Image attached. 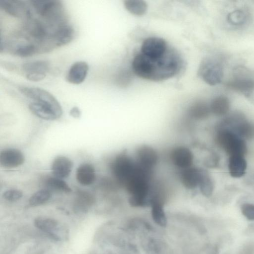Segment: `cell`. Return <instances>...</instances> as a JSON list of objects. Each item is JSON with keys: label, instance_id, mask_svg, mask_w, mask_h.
I'll list each match as a JSON object with an SVG mask.
<instances>
[{"label": "cell", "instance_id": "cell-20", "mask_svg": "<svg viewBox=\"0 0 254 254\" xmlns=\"http://www.w3.org/2000/svg\"><path fill=\"white\" fill-rule=\"evenodd\" d=\"M30 111L36 116L47 121L59 118L55 111L49 106L33 101L29 104Z\"/></svg>", "mask_w": 254, "mask_h": 254}, {"label": "cell", "instance_id": "cell-15", "mask_svg": "<svg viewBox=\"0 0 254 254\" xmlns=\"http://www.w3.org/2000/svg\"><path fill=\"white\" fill-rule=\"evenodd\" d=\"M24 156L21 151L15 148H7L0 153V164L5 168H13L21 165Z\"/></svg>", "mask_w": 254, "mask_h": 254}, {"label": "cell", "instance_id": "cell-12", "mask_svg": "<svg viewBox=\"0 0 254 254\" xmlns=\"http://www.w3.org/2000/svg\"><path fill=\"white\" fill-rule=\"evenodd\" d=\"M0 7L11 16L25 20L31 18L29 7L24 1L0 0Z\"/></svg>", "mask_w": 254, "mask_h": 254}, {"label": "cell", "instance_id": "cell-18", "mask_svg": "<svg viewBox=\"0 0 254 254\" xmlns=\"http://www.w3.org/2000/svg\"><path fill=\"white\" fill-rule=\"evenodd\" d=\"M89 69L87 63L78 61L74 63L69 68L66 76L67 82L73 84H79L84 81Z\"/></svg>", "mask_w": 254, "mask_h": 254}, {"label": "cell", "instance_id": "cell-34", "mask_svg": "<svg viewBox=\"0 0 254 254\" xmlns=\"http://www.w3.org/2000/svg\"><path fill=\"white\" fill-rule=\"evenodd\" d=\"M23 195L22 191L17 189H10L3 193V197L9 201H15L20 199Z\"/></svg>", "mask_w": 254, "mask_h": 254}, {"label": "cell", "instance_id": "cell-36", "mask_svg": "<svg viewBox=\"0 0 254 254\" xmlns=\"http://www.w3.org/2000/svg\"><path fill=\"white\" fill-rule=\"evenodd\" d=\"M218 161L219 159L217 155L215 154H211L206 158V160L204 161V164L205 165L208 167L213 168L217 165Z\"/></svg>", "mask_w": 254, "mask_h": 254}, {"label": "cell", "instance_id": "cell-32", "mask_svg": "<svg viewBox=\"0 0 254 254\" xmlns=\"http://www.w3.org/2000/svg\"><path fill=\"white\" fill-rule=\"evenodd\" d=\"M75 206L80 209H85L93 202V196L87 192L79 190L77 192Z\"/></svg>", "mask_w": 254, "mask_h": 254}, {"label": "cell", "instance_id": "cell-28", "mask_svg": "<svg viewBox=\"0 0 254 254\" xmlns=\"http://www.w3.org/2000/svg\"><path fill=\"white\" fill-rule=\"evenodd\" d=\"M126 9L136 16L143 15L147 9V4L143 0H127L124 2Z\"/></svg>", "mask_w": 254, "mask_h": 254}, {"label": "cell", "instance_id": "cell-21", "mask_svg": "<svg viewBox=\"0 0 254 254\" xmlns=\"http://www.w3.org/2000/svg\"><path fill=\"white\" fill-rule=\"evenodd\" d=\"M247 164L244 156L232 155L229 159L228 169L230 175L234 178H240L246 173Z\"/></svg>", "mask_w": 254, "mask_h": 254}, {"label": "cell", "instance_id": "cell-11", "mask_svg": "<svg viewBox=\"0 0 254 254\" xmlns=\"http://www.w3.org/2000/svg\"><path fill=\"white\" fill-rule=\"evenodd\" d=\"M135 159L141 167L153 171L158 163L159 156L156 150L153 147L144 145L137 149Z\"/></svg>", "mask_w": 254, "mask_h": 254}, {"label": "cell", "instance_id": "cell-23", "mask_svg": "<svg viewBox=\"0 0 254 254\" xmlns=\"http://www.w3.org/2000/svg\"><path fill=\"white\" fill-rule=\"evenodd\" d=\"M238 117L235 120V124L233 127L234 130H232L236 133L241 137L247 139L253 138L254 137V125L247 121L243 120V118L240 121H235Z\"/></svg>", "mask_w": 254, "mask_h": 254}, {"label": "cell", "instance_id": "cell-30", "mask_svg": "<svg viewBox=\"0 0 254 254\" xmlns=\"http://www.w3.org/2000/svg\"><path fill=\"white\" fill-rule=\"evenodd\" d=\"M50 190L48 189L40 190L33 193L29 199V203L31 206H37L47 202L51 197Z\"/></svg>", "mask_w": 254, "mask_h": 254}, {"label": "cell", "instance_id": "cell-27", "mask_svg": "<svg viewBox=\"0 0 254 254\" xmlns=\"http://www.w3.org/2000/svg\"><path fill=\"white\" fill-rule=\"evenodd\" d=\"M46 189L51 190L59 191L65 193H70L71 189L63 179L56 177H48L45 180Z\"/></svg>", "mask_w": 254, "mask_h": 254}, {"label": "cell", "instance_id": "cell-16", "mask_svg": "<svg viewBox=\"0 0 254 254\" xmlns=\"http://www.w3.org/2000/svg\"><path fill=\"white\" fill-rule=\"evenodd\" d=\"M73 167V163L69 158L58 156L53 160L51 170L54 177L63 179L69 176Z\"/></svg>", "mask_w": 254, "mask_h": 254}, {"label": "cell", "instance_id": "cell-14", "mask_svg": "<svg viewBox=\"0 0 254 254\" xmlns=\"http://www.w3.org/2000/svg\"><path fill=\"white\" fill-rule=\"evenodd\" d=\"M74 36L72 27L66 23L60 25L52 32L50 40L54 46L61 47L70 43Z\"/></svg>", "mask_w": 254, "mask_h": 254}, {"label": "cell", "instance_id": "cell-24", "mask_svg": "<svg viewBox=\"0 0 254 254\" xmlns=\"http://www.w3.org/2000/svg\"><path fill=\"white\" fill-rule=\"evenodd\" d=\"M211 112L210 106L203 102H197L193 104L189 109V116L195 120L206 119Z\"/></svg>", "mask_w": 254, "mask_h": 254}, {"label": "cell", "instance_id": "cell-31", "mask_svg": "<svg viewBox=\"0 0 254 254\" xmlns=\"http://www.w3.org/2000/svg\"><path fill=\"white\" fill-rule=\"evenodd\" d=\"M13 55L21 58L32 56L36 53H39L37 45L34 44H25L15 48L12 52Z\"/></svg>", "mask_w": 254, "mask_h": 254}, {"label": "cell", "instance_id": "cell-7", "mask_svg": "<svg viewBox=\"0 0 254 254\" xmlns=\"http://www.w3.org/2000/svg\"><path fill=\"white\" fill-rule=\"evenodd\" d=\"M169 48L166 41L163 39L150 37L143 42L140 53L150 59H157L164 56Z\"/></svg>", "mask_w": 254, "mask_h": 254}, {"label": "cell", "instance_id": "cell-8", "mask_svg": "<svg viewBox=\"0 0 254 254\" xmlns=\"http://www.w3.org/2000/svg\"><path fill=\"white\" fill-rule=\"evenodd\" d=\"M23 29L28 36L35 40L37 46L48 40L51 34L45 24L31 17L26 19Z\"/></svg>", "mask_w": 254, "mask_h": 254}, {"label": "cell", "instance_id": "cell-26", "mask_svg": "<svg viewBox=\"0 0 254 254\" xmlns=\"http://www.w3.org/2000/svg\"><path fill=\"white\" fill-rule=\"evenodd\" d=\"M211 112L217 116L226 114L230 109L229 99L224 96H219L215 98L210 105Z\"/></svg>", "mask_w": 254, "mask_h": 254}, {"label": "cell", "instance_id": "cell-10", "mask_svg": "<svg viewBox=\"0 0 254 254\" xmlns=\"http://www.w3.org/2000/svg\"><path fill=\"white\" fill-rule=\"evenodd\" d=\"M34 225L36 228L48 234L55 240L60 241L63 239V235H65L63 232L65 230L56 220L46 217H38L34 220Z\"/></svg>", "mask_w": 254, "mask_h": 254}, {"label": "cell", "instance_id": "cell-2", "mask_svg": "<svg viewBox=\"0 0 254 254\" xmlns=\"http://www.w3.org/2000/svg\"><path fill=\"white\" fill-rule=\"evenodd\" d=\"M30 2L37 14L49 27H58L65 23L63 5L61 1L34 0Z\"/></svg>", "mask_w": 254, "mask_h": 254}, {"label": "cell", "instance_id": "cell-3", "mask_svg": "<svg viewBox=\"0 0 254 254\" xmlns=\"http://www.w3.org/2000/svg\"><path fill=\"white\" fill-rule=\"evenodd\" d=\"M138 166L135 159L122 153L114 159L111 164V170L116 183L124 187L134 175Z\"/></svg>", "mask_w": 254, "mask_h": 254}, {"label": "cell", "instance_id": "cell-29", "mask_svg": "<svg viewBox=\"0 0 254 254\" xmlns=\"http://www.w3.org/2000/svg\"><path fill=\"white\" fill-rule=\"evenodd\" d=\"M201 193L206 197L211 196L213 190V183L208 173L201 170L198 186Z\"/></svg>", "mask_w": 254, "mask_h": 254}, {"label": "cell", "instance_id": "cell-4", "mask_svg": "<svg viewBox=\"0 0 254 254\" xmlns=\"http://www.w3.org/2000/svg\"><path fill=\"white\" fill-rule=\"evenodd\" d=\"M216 141L218 146L230 156L236 155L244 156L247 153L245 140L228 128L220 129L217 133Z\"/></svg>", "mask_w": 254, "mask_h": 254}, {"label": "cell", "instance_id": "cell-22", "mask_svg": "<svg viewBox=\"0 0 254 254\" xmlns=\"http://www.w3.org/2000/svg\"><path fill=\"white\" fill-rule=\"evenodd\" d=\"M150 206L153 221L159 226L165 227L167 224V219L164 208V202L157 199L154 200Z\"/></svg>", "mask_w": 254, "mask_h": 254}, {"label": "cell", "instance_id": "cell-6", "mask_svg": "<svg viewBox=\"0 0 254 254\" xmlns=\"http://www.w3.org/2000/svg\"><path fill=\"white\" fill-rule=\"evenodd\" d=\"M198 72L202 79L211 85L219 83L223 77L221 65L211 59H206L202 62Z\"/></svg>", "mask_w": 254, "mask_h": 254}, {"label": "cell", "instance_id": "cell-33", "mask_svg": "<svg viewBox=\"0 0 254 254\" xmlns=\"http://www.w3.org/2000/svg\"><path fill=\"white\" fill-rule=\"evenodd\" d=\"M247 15L242 10H236L230 12L227 16L228 22L234 25L243 24L246 20Z\"/></svg>", "mask_w": 254, "mask_h": 254}, {"label": "cell", "instance_id": "cell-1", "mask_svg": "<svg viewBox=\"0 0 254 254\" xmlns=\"http://www.w3.org/2000/svg\"><path fill=\"white\" fill-rule=\"evenodd\" d=\"M179 54L169 48L166 54L157 59L149 58L141 53L136 55L132 62V68L138 76L155 81L170 78L177 74L183 66Z\"/></svg>", "mask_w": 254, "mask_h": 254}, {"label": "cell", "instance_id": "cell-35", "mask_svg": "<svg viewBox=\"0 0 254 254\" xmlns=\"http://www.w3.org/2000/svg\"><path fill=\"white\" fill-rule=\"evenodd\" d=\"M243 215L249 220H254V204L250 203H244L241 206Z\"/></svg>", "mask_w": 254, "mask_h": 254}, {"label": "cell", "instance_id": "cell-13", "mask_svg": "<svg viewBox=\"0 0 254 254\" xmlns=\"http://www.w3.org/2000/svg\"><path fill=\"white\" fill-rule=\"evenodd\" d=\"M170 158L174 165L182 170L192 166L193 155L189 148L179 146L171 150Z\"/></svg>", "mask_w": 254, "mask_h": 254}, {"label": "cell", "instance_id": "cell-19", "mask_svg": "<svg viewBox=\"0 0 254 254\" xmlns=\"http://www.w3.org/2000/svg\"><path fill=\"white\" fill-rule=\"evenodd\" d=\"M76 178L78 183L82 186L92 185L96 180L94 166L87 163L81 164L76 170Z\"/></svg>", "mask_w": 254, "mask_h": 254}, {"label": "cell", "instance_id": "cell-9", "mask_svg": "<svg viewBox=\"0 0 254 254\" xmlns=\"http://www.w3.org/2000/svg\"><path fill=\"white\" fill-rule=\"evenodd\" d=\"M50 63L46 60H38L25 63L22 69L26 78L37 82L44 79L49 70Z\"/></svg>", "mask_w": 254, "mask_h": 254}, {"label": "cell", "instance_id": "cell-37", "mask_svg": "<svg viewBox=\"0 0 254 254\" xmlns=\"http://www.w3.org/2000/svg\"><path fill=\"white\" fill-rule=\"evenodd\" d=\"M69 114L74 118H79L81 116V112L78 107H73L70 109Z\"/></svg>", "mask_w": 254, "mask_h": 254}, {"label": "cell", "instance_id": "cell-17", "mask_svg": "<svg viewBox=\"0 0 254 254\" xmlns=\"http://www.w3.org/2000/svg\"><path fill=\"white\" fill-rule=\"evenodd\" d=\"M201 170L192 166L181 170L179 177L183 186L189 190H192L197 187Z\"/></svg>", "mask_w": 254, "mask_h": 254}, {"label": "cell", "instance_id": "cell-5", "mask_svg": "<svg viewBox=\"0 0 254 254\" xmlns=\"http://www.w3.org/2000/svg\"><path fill=\"white\" fill-rule=\"evenodd\" d=\"M19 91L33 101L50 107L59 118L62 115L63 110L60 103L52 94L45 89L39 87L21 86L19 88Z\"/></svg>", "mask_w": 254, "mask_h": 254}, {"label": "cell", "instance_id": "cell-25", "mask_svg": "<svg viewBox=\"0 0 254 254\" xmlns=\"http://www.w3.org/2000/svg\"><path fill=\"white\" fill-rule=\"evenodd\" d=\"M230 89L243 93H249L254 89V81L251 79H239L231 80L226 84Z\"/></svg>", "mask_w": 254, "mask_h": 254}]
</instances>
